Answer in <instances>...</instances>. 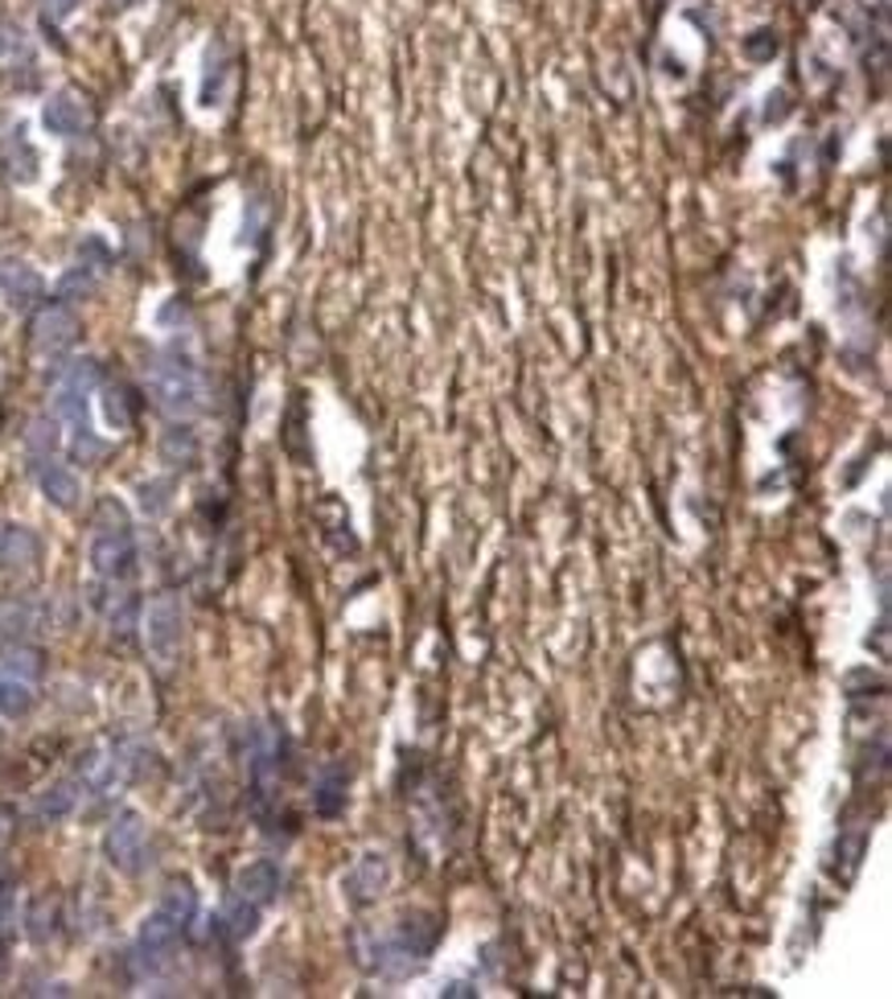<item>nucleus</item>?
Masks as SVG:
<instances>
[{
  "label": "nucleus",
  "instance_id": "f257e3e1",
  "mask_svg": "<svg viewBox=\"0 0 892 999\" xmlns=\"http://www.w3.org/2000/svg\"><path fill=\"white\" fill-rule=\"evenodd\" d=\"M433 946L436 918L433 913H412L392 933H358V959H363L366 971L383 975V979H399V975L416 971L419 962L433 955Z\"/></svg>",
  "mask_w": 892,
  "mask_h": 999
},
{
  "label": "nucleus",
  "instance_id": "f03ea898",
  "mask_svg": "<svg viewBox=\"0 0 892 999\" xmlns=\"http://www.w3.org/2000/svg\"><path fill=\"white\" fill-rule=\"evenodd\" d=\"M91 567L103 581H128L136 572V540L132 518L116 498H103L96 511V531H91Z\"/></svg>",
  "mask_w": 892,
  "mask_h": 999
},
{
  "label": "nucleus",
  "instance_id": "7ed1b4c3",
  "mask_svg": "<svg viewBox=\"0 0 892 999\" xmlns=\"http://www.w3.org/2000/svg\"><path fill=\"white\" fill-rule=\"evenodd\" d=\"M149 395L165 416H194L206 407L202 370L181 354H165L149 366Z\"/></svg>",
  "mask_w": 892,
  "mask_h": 999
},
{
  "label": "nucleus",
  "instance_id": "20e7f679",
  "mask_svg": "<svg viewBox=\"0 0 892 999\" xmlns=\"http://www.w3.org/2000/svg\"><path fill=\"white\" fill-rule=\"evenodd\" d=\"M99 387V366L91 358H75L54 375V412L70 433H91L87 428V399Z\"/></svg>",
  "mask_w": 892,
  "mask_h": 999
},
{
  "label": "nucleus",
  "instance_id": "39448f33",
  "mask_svg": "<svg viewBox=\"0 0 892 999\" xmlns=\"http://www.w3.org/2000/svg\"><path fill=\"white\" fill-rule=\"evenodd\" d=\"M181 642H186V617L177 596H157L145 609V646H149L157 666H174L181 659Z\"/></svg>",
  "mask_w": 892,
  "mask_h": 999
},
{
  "label": "nucleus",
  "instance_id": "423d86ee",
  "mask_svg": "<svg viewBox=\"0 0 892 999\" xmlns=\"http://www.w3.org/2000/svg\"><path fill=\"white\" fill-rule=\"evenodd\" d=\"M82 334V322H79V313L70 309V305H41L38 313H33V325H29V346H33V354H41V358H62V354L79 342Z\"/></svg>",
  "mask_w": 892,
  "mask_h": 999
},
{
  "label": "nucleus",
  "instance_id": "0eeeda50",
  "mask_svg": "<svg viewBox=\"0 0 892 999\" xmlns=\"http://www.w3.org/2000/svg\"><path fill=\"white\" fill-rule=\"evenodd\" d=\"M103 851H108V864L136 877L145 860H149V827L136 811H120L111 819L108 835H103Z\"/></svg>",
  "mask_w": 892,
  "mask_h": 999
},
{
  "label": "nucleus",
  "instance_id": "6e6552de",
  "mask_svg": "<svg viewBox=\"0 0 892 999\" xmlns=\"http://www.w3.org/2000/svg\"><path fill=\"white\" fill-rule=\"evenodd\" d=\"M177 938H181V926H177L169 913H149V918L140 921V933H136V959H140V967L145 971H152V967H161L169 955H174V946Z\"/></svg>",
  "mask_w": 892,
  "mask_h": 999
},
{
  "label": "nucleus",
  "instance_id": "1a4fd4ad",
  "mask_svg": "<svg viewBox=\"0 0 892 999\" xmlns=\"http://www.w3.org/2000/svg\"><path fill=\"white\" fill-rule=\"evenodd\" d=\"M41 123L50 128L54 136H82L91 128V108H87V99L75 91H58L46 111H41Z\"/></svg>",
  "mask_w": 892,
  "mask_h": 999
},
{
  "label": "nucleus",
  "instance_id": "9d476101",
  "mask_svg": "<svg viewBox=\"0 0 892 999\" xmlns=\"http://www.w3.org/2000/svg\"><path fill=\"white\" fill-rule=\"evenodd\" d=\"M387 877H392V868H387V855L379 851H370L363 855L358 864L350 868V877H346V897H350V906H370L383 889H387Z\"/></svg>",
  "mask_w": 892,
  "mask_h": 999
},
{
  "label": "nucleus",
  "instance_id": "9b49d317",
  "mask_svg": "<svg viewBox=\"0 0 892 999\" xmlns=\"http://www.w3.org/2000/svg\"><path fill=\"white\" fill-rule=\"evenodd\" d=\"M41 276L29 264H21V259H4L0 264V297L9 300L13 309H29V305H38L41 300Z\"/></svg>",
  "mask_w": 892,
  "mask_h": 999
},
{
  "label": "nucleus",
  "instance_id": "f8f14e48",
  "mask_svg": "<svg viewBox=\"0 0 892 999\" xmlns=\"http://www.w3.org/2000/svg\"><path fill=\"white\" fill-rule=\"evenodd\" d=\"M235 892L247 897L251 906H271L276 897H280V868L271 864V860H251L247 868H239V877H235Z\"/></svg>",
  "mask_w": 892,
  "mask_h": 999
},
{
  "label": "nucleus",
  "instance_id": "ddd939ff",
  "mask_svg": "<svg viewBox=\"0 0 892 999\" xmlns=\"http://www.w3.org/2000/svg\"><path fill=\"white\" fill-rule=\"evenodd\" d=\"M38 482H41V494L54 502L58 511H75V506H79L82 482L67 469V465H58V461L38 465Z\"/></svg>",
  "mask_w": 892,
  "mask_h": 999
},
{
  "label": "nucleus",
  "instance_id": "4468645a",
  "mask_svg": "<svg viewBox=\"0 0 892 999\" xmlns=\"http://www.w3.org/2000/svg\"><path fill=\"white\" fill-rule=\"evenodd\" d=\"M75 807H79V782L62 778V782H50L41 790L38 802H33V814L41 823H62V819L75 814Z\"/></svg>",
  "mask_w": 892,
  "mask_h": 999
},
{
  "label": "nucleus",
  "instance_id": "2eb2a0df",
  "mask_svg": "<svg viewBox=\"0 0 892 999\" xmlns=\"http://www.w3.org/2000/svg\"><path fill=\"white\" fill-rule=\"evenodd\" d=\"M38 540H33V531L26 527H0V567L4 572H21L38 560Z\"/></svg>",
  "mask_w": 892,
  "mask_h": 999
},
{
  "label": "nucleus",
  "instance_id": "dca6fc26",
  "mask_svg": "<svg viewBox=\"0 0 892 999\" xmlns=\"http://www.w3.org/2000/svg\"><path fill=\"white\" fill-rule=\"evenodd\" d=\"M120 773H123L120 753H87V761L79 765V782L91 785L96 794H108V790H116Z\"/></svg>",
  "mask_w": 892,
  "mask_h": 999
},
{
  "label": "nucleus",
  "instance_id": "f3484780",
  "mask_svg": "<svg viewBox=\"0 0 892 999\" xmlns=\"http://www.w3.org/2000/svg\"><path fill=\"white\" fill-rule=\"evenodd\" d=\"M38 700V683H29L21 675H4L0 671V716L4 720H21Z\"/></svg>",
  "mask_w": 892,
  "mask_h": 999
},
{
  "label": "nucleus",
  "instance_id": "a211bd4d",
  "mask_svg": "<svg viewBox=\"0 0 892 999\" xmlns=\"http://www.w3.org/2000/svg\"><path fill=\"white\" fill-rule=\"evenodd\" d=\"M161 913H169V918L177 921V926H181V930H186V926H190L194 921V913H198V892H194V884L190 880H169V884H165V892H161Z\"/></svg>",
  "mask_w": 892,
  "mask_h": 999
},
{
  "label": "nucleus",
  "instance_id": "6ab92c4d",
  "mask_svg": "<svg viewBox=\"0 0 892 999\" xmlns=\"http://www.w3.org/2000/svg\"><path fill=\"white\" fill-rule=\"evenodd\" d=\"M346 802V765H325L321 785H317V814L334 819Z\"/></svg>",
  "mask_w": 892,
  "mask_h": 999
},
{
  "label": "nucleus",
  "instance_id": "aec40b11",
  "mask_svg": "<svg viewBox=\"0 0 892 999\" xmlns=\"http://www.w3.org/2000/svg\"><path fill=\"white\" fill-rule=\"evenodd\" d=\"M222 926H227V933L235 938V942H244V938H251L256 926H259V906H251L247 897L235 892V897H230V906H227V913H222Z\"/></svg>",
  "mask_w": 892,
  "mask_h": 999
},
{
  "label": "nucleus",
  "instance_id": "412c9836",
  "mask_svg": "<svg viewBox=\"0 0 892 999\" xmlns=\"http://www.w3.org/2000/svg\"><path fill=\"white\" fill-rule=\"evenodd\" d=\"M103 419L116 433L132 428V392L123 383H103Z\"/></svg>",
  "mask_w": 892,
  "mask_h": 999
},
{
  "label": "nucleus",
  "instance_id": "4be33fe9",
  "mask_svg": "<svg viewBox=\"0 0 892 999\" xmlns=\"http://www.w3.org/2000/svg\"><path fill=\"white\" fill-rule=\"evenodd\" d=\"M41 650L38 646H9L4 654H0V671L4 675H21L29 679V683H38L41 679Z\"/></svg>",
  "mask_w": 892,
  "mask_h": 999
},
{
  "label": "nucleus",
  "instance_id": "5701e85b",
  "mask_svg": "<svg viewBox=\"0 0 892 999\" xmlns=\"http://www.w3.org/2000/svg\"><path fill=\"white\" fill-rule=\"evenodd\" d=\"M26 448H29V457L38 461V465H46V461L54 457V448H58L54 424H50V419H33V424H29V436H26Z\"/></svg>",
  "mask_w": 892,
  "mask_h": 999
},
{
  "label": "nucleus",
  "instance_id": "b1692460",
  "mask_svg": "<svg viewBox=\"0 0 892 999\" xmlns=\"http://www.w3.org/2000/svg\"><path fill=\"white\" fill-rule=\"evenodd\" d=\"M165 448V457L177 461V465H190L194 453H198V441H194V433H186V428H169L161 441Z\"/></svg>",
  "mask_w": 892,
  "mask_h": 999
},
{
  "label": "nucleus",
  "instance_id": "393cba45",
  "mask_svg": "<svg viewBox=\"0 0 892 999\" xmlns=\"http://www.w3.org/2000/svg\"><path fill=\"white\" fill-rule=\"evenodd\" d=\"M9 831H13V811H9V807H0V843L9 839Z\"/></svg>",
  "mask_w": 892,
  "mask_h": 999
},
{
  "label": "nucleus",
  "instance_id": "a878e982",
  "mask_svg": "<svg viewBox=\"0 0 892 999\" xmlns=\"http://www.w3.org/2000/svg\"><path fill=\"white\" fill-rule=\"evenodd\" d=\"M75 4H79V0H46V9H50V13H70V9H75Z\"/></svg>",
  "mask_w": 892,
  "mask_h": 999
}]
</instances>
